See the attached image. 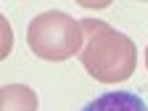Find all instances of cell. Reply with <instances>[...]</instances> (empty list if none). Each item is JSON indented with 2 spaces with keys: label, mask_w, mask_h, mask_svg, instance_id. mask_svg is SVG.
I'll return each mask as SVG.
<instances>
[{
  "label": "cell",
  "mask_w": 148,
  "mask_h": 111,
  "mask_svg": "<svg viewBox=\"0 0 148 111\" xmlns=\"http://www.w3.org/2000/svg\"><path fill=\"white\" fill-rule=\"evenodd\" d=\"M79 24L85 34L79 61L90 77L103 85L124 82L132 77L135 64H138V48L132 37L108 27L101 18H85Z\"/></svg>",
  "instance_id": "cell-1"
},
{
  "label": "cell",
  "mask_w": 148,
  "mask_h": 111,
  "mask_svg": "<svg viewBox=\"0 0 148 111\" xmlns=\"http://www.w3.org/2000/svg\"><path fill=\"white\" fill-rule=\"evenodd\" d=\"M27 42L37 58L61 64L71 56L82 53L85 34H82V24L74 16L64 11H45L29 21Z\"/></svg>",
  "instance_id": "cell-2"
},
{
  "label": "cell",
  "mask_w": 148,
  "mask_h": 111,
  "mask_svg": "<svg viewBox=\"0 0 148 111\" xmlns=\"http://www.w3.org/2000/svg\"><path fill=\"white\" fill-rule=\"evenodd\" d=\"M82 111H148V103L130 90H111L103 95L92 98L82 106Z\"/></svg>",
  "instance_id": "cell-3"
},
{
  "label": "cell",
  "mask_w": 148,
  "mask_h": 111,
  "mask_svg": "<svg viewBox=\"0 0 148 111\" xmlns=\"http://www.w3.org/2000/svg\"><path fill=\"white\" fill-rule=\"evenodd\" d=\"M0 111H37V92L27 85H3Z\"/></svg>",
  "instance_id": "cell-4"
},
{
  "label": "cell",
  "mask_w": 148,
  "mask_h": 111,
  "mask_svg": "<svg viewBox=\"0 0 148 111\" xmlns=\"http://www.w3.org/2000/svg\"><path fill=\"white\" fill-rule=\"evenodd\" d=\"M145 69H148V45H145Z\"/></svg>",
  "instance_id": "cell-5"
}]
</instances>
